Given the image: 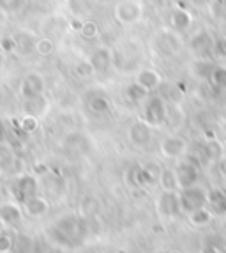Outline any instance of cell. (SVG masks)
I'll return each mask as SVG.
<instances>
[{"label": "cell", "mask_w": 226, "mask_h": 253, "mask_svg": "<svg viewBox=\"0 0 226 253\" xmlns=\"http://www.w3.org/2000/svg\"><path fill=\"white\" fill-rule=\"evenodd\" d=\"M0 50L4 51L5 55L14 53L16 51V39L13 36H2L0 38Z\"/></svg>", "instance_id": "cell-32"}, {"label": "cell", "mask_w": 226, "mask_h": 253, "mask_svg": "<svg viewBox=\"0 0 226 253\" xmlns=\"http://www.w3.org/2000/svg\"><path fill=\"white\" fill-rule=\"evenodd\" d=\"M44 89H46L44 76L38 71H32L23 76V80L20 84V96L23 99H32V97H38L41 94H44Z\"/></svg>", "instance_id": "cell-6"}, {"label": "cell", "mask_w": 226, "mask_h": 253, "mask_svg": "<svg viewBox=\"0 0 226 253\" xmlns=\"http://www.w3.org/2000/svg\"><path fill=\"white\" fill-rule=\"evenodd\" d=\"M175 175L177 182H179V190L196 186L198 179H200V160L194 154H184V158L177 163Z\"/></svg>", "instance_id": "cell-2"}, {"label": "cell", "mask_w": 226, "mask_h": 253, "mask_svg": "<svg viewBox=\"0 0 226 253\" xmlns=\"http://www.w3.org/2000/svg\"><path fill=\"white\" fill-rule=\"evenodd\" d=\"M14 248V239L11 234L0 232V253H9Z\"/></svg>", "instance_id": "cell-33"}, {"label": "cell", "mask_w": 226, "mask_h": 253, "mask_svg": "<svg viewBox=\"0 0 226 253\" xmlns=\"http://www.w3.org/2000/svg\"><path fill=\"white\" fill-rule=\"evenodd\" d=\"M46 234L53 245L62 248H76L83 245V241L87 239L88 223L83 216L64 214L48 228Z\"/></svg>", "instance_id": "cell-1"}, {"label": "cell", "mask_w": 226, "mask_h": 253, "mask_svg": "<svg viewBox=\"0 0 226 253\" xmlns=\"http://www.w3.org/2000/svg\"><path fill=\"white\" fill-rule=\"evenodd\" d=\"M155 2H157V4H163V2H164V0H155Z\"/></svg>", "instance_id": "cell-46"}, {"label": "cell", "mask_w": 226, "mask_h": 253, "mask_svg": "<svg viewBox=\"0 0 226 253\" xmlns=\"http://www.w3.org/2000/svg\"><path fill=\"white\" fill-rule=\"evenodd\" d=\"M14 39H16V50H20L23 55H27L29 51H34V42H36V39H32L30 36H27L25 32L18 34Z\"/></svg>", "instance_id": "cell-28"}, {"label": "cell", "mask_w": 226, "mask_h": 253, "mask_svg": "<svg viewBox=\"0 0 226 253\" xmlns=\"http://www.w3.org/2000/svg\"><path fill=\"white\" fill-rule=\"evenodd\" d=\"M5 60H7V59H5V53L2 50H0V69H2L5 66Z\"/></svg>", "instance_id": "cell-41"}, {"label": "cell", "mask_w": 226, "mask_h": 253, "mask_svg": "<svg viewBox=\"0 0 226 253\" xmlns=\"http://www.w3.org/2000/svg\"><path fill=\"white\" fill-rule=\"evenodd\" d=\"M11 163H13V154L7 151V149L0 147V169L5 170L11 167Z\"/></svg>", "instance_id": "cell-34"}, {"label": "cell", "mask_w": 226, "mask_h": 253, "mask_svg": "<svg viewBox=\"0 0 226 253\" xmlns=\"http://www.w3.org/2000/svg\"><path fill=\"white\" fill-rule=\"evenodd\" d=\"M212 69L214 64L207 59H200L191 64V73H193L194 78H200V80H209L210 75H212Z\"/></svg>", "instance_id": "cell-21"}, {"label": "cell", "mask_w": 226, "mask_h": 253, "mask_svg": "<svg viewBox=\"0 0 226 253\" xmlns=\"http://www.w3.org/2000/svg\"><path fill=\"white\" fill-rule=\"evenodd\" d=\"M94 73H96V69L90 64V60H81L75 66V75L80 76V78H90Z\"/></svg>", "instance_id": "cell-30"}, {"label": "cell", "mask_w": 226, "mask_h": 253, "mask_svg": "<svg viewBox=\"0 0 226 253\" xmlns=\"http://www.w3.org/2000/svg\"><path fill=\"white\" fill-rule=\"evenodd\" d=\"M159 184L163 191H177L179 190V182H177L175 170L172 169H163L159 173Z\"/></svg>", "instance_id": "cell-24"}, {"label": "cell", "mask_w": 226, "mask_h": 253, "mask_svg": "<svg viewBox=\"0 0 226 253\" xmlns=\"http://www.w3.org/2000/svg\"><path fill=\"white\" fill-rule=\"evenodd\" d=\"M194 5H198V7H207V5L210 4V0H191Z\"/></svg>", "instance_id": "cell-40"}, {"label": "cell", "mask_w": 226, "mask_h": 253, "mask_svg": "<svg viewBox=\"0 0 226 253\" xmlns=\"http://www.w3.org/2000/svg\"><path fill=\"white\" fill-rule=\"evenodd\" d=\"M218 170H219V173H221L223 177L226 179V154L218 161Z\"/></svg>", "instance_id": "cell-38"}, {"label": "cell", "mask_w": 226, "mask_h": 253, "mask_svg": "<svg viewBox=\"0 0 226 253\" xmlns=\"http://www.w3.org/2000/svg\"><path fill=\"white\" fill-rule=\"evenodd\" d=\"M20 129L27 135H32L36 131L39 129V117L36 115H30V114H25L23 117L20 119Z\"/></svg>", "instance_id": "cell-26"}, {"label": "cell", "mask_w": 226, "mask_h": 253, "mask_svg": "<svg viewBox=\"0 0 226 253\" xmlns=\"http://www.w3.org/2000/svg\"><path fill=\"white\" fill-rule=\"evenodd\" d=\"M81 25H83V21L81 20H71V29L73 30H78V32H80V29H81Z\"/></svg>", "instance_id": "cell-39"}, {"label": "cell", "mask_w": 226, "mask_h": 253, "mask_svg": "<svg viewBox=\"0 0 226 253\" xmlns=\"http://www.w3.org/2000/svg\"><path fill=\"white\" fill-rule=\"evenodd\" d=\"M186 140L182 136H168L161 142L159 145V151L164 158H182L186 154Z\"/></svg>", "instance_id": "cell-11"}, {"label": "cell", "mask_w": 226, "mask_h": 253, "mask_svg": "<svg viewBox=\"0 0 226 253\" xmlns=\"http://www.w3.org/2000/svg\"><path fill=\"white\" fill-rule=\"evenodd\" d=\"M23 219V211L21 207L14 202H4L0 204V225L5 228L18 227Z\"/></svg>", "instance_id": "cell-9"}, {"label": "cell", "mask_w": 226, "mask_h": 253, "mask_svg": "<svg viewBox=\"0 0 226 253\" xmlns=\"http://www.w3.org/2000/svg\"><path fill=\"white\" fill-rule=\"evenodd\" d=\"M115 20L122 25H131V23H136V21L142 20L143 16V5L138 0H120L117 5H115Z\"/></svg>", "instance_id": "cell-5"}, {"label": "cell", "mask_w": 226, "mask_h": 253, "mask_svg": "<svg viewBox=\"0 0 226 253\" xmlns=\"http://www.w3.org/2000/svg\"><path fill=\"white\" fill-rule=\"evenodd\" d=\"M142 105H143V114H142L143 123H147L151 127L164 124V121L168 119V110L163 97L155 96V94H152V96L149 94Z\"/></svg>", "instance_id": "cell-3"}, {"label": "cell", "mask_w": 226, "mask_h": 253, "mask_svg": "<svg viewBox=\"0 0 226 253\" xmlns=\"http://www.w3.org/2000/svg\"><path fill=\"white\" fill-rule=\"evenodd\" d=\"M48 110V99L44 96L32 97V99H25V112L30 115H36V117H41L44 112Z\"/></svg>", "instance_id": "cell-20"}, {"label": "cell", "mask_w": 226, "mask_h": 253, "mask_svg": "<svg viewBox=\"0 0 226 253\" xmlns=\"http://www.w3.org/2000/svg\"><path fill=\"white\" fill-rule=\"evenodd\" d=\"M209 80L216 89H223L226 85V66H214Z\"/></svg>", "instance_id": "cell-27"}, {"label": "cell", "mask_w": 226, "mask_h": 253, "mask_svg": "<svg viewBox=\"0 0 226 253\" xmlns=\"http://www.w3.org/2000/svg\"><path fill=\"white\" fill-rule=\"evenodd\" d=\"M99 2H108V0H99Z\"/></svg>", "instance_id": "cell-47"}, {"label": "cell", "mask_w": 226, "mask_h": 253, "mask_svg": "<svg viewBox=\"0 0 226 253\" xmlns=\"http://www.w3.org/2000/svg\"><path fill=\"white\" fill-rule=\"evenodd\" d=\"M80 34L83 39H88V41H92L99 36V25H97L96 21L88 20V21H83V25L80 29Z\"/></svg>", "instance_id": "cell-29"}, {"label": "cell", "mask_w": 226, "mask_h": 253, "mask_svg": "<svg viewBox=\"0 0 226 253\" xmlns=\"http://www.w3.org/2000/svg\"><path fill=\"white\" fill-rule=\"evenodd\" d=\"M189 48L196 51V53L205 55L212 48V39H210V36L207 34L205 30H200V32H196L193 38L189 39Z\"/></svg>", "instance_id": "cell-17"}, {"label": "cell", "mask_w": 226, "mask_h": 253, "mask_svg": "<svg viewBox=\"0 0 226 253\" xmlns=\"http://www.w3.org/2000/svg\"><path fill=\"white\" fill-rule=\"evenodd\" d=\"M88 110L96 115H105L110 112V101L108 97H105L103 94H97V96L90 97L88 99Z\"/></svg>", "instance_id": "cell-25"}, {"label": "cell", "mask_w": 226, "mask_h": 253, "mask_svg": "<svg viewBox=\"0 0 226 253\" xmlns=\"http://www.w3.org/2000/svg\"><path fill=\"white\" fill-rule=\"evenodd\" d=\"M23 211L30 216V218H41L50 211V204L44 197L41 195H34L30 199H27L23 202Z\"/></svg>", "instance_id": "cell-13"}, {"label": "cell", "mask_w": 226, "mask_h": 253, "mask_svg": "<svg viewBox=\"0 0 226 253\" xmlns=\"http://www.w3.org/2000/svg\"><path fill=\"white\" fill-rule=\"evenodd\" d=\"M203 156L207 160H212V161H219L223 156H225V145L219 142L218 138H209L205 145H203Z\"/></svg>", "instance_id": "cell-19"}, {"label": "cell", "mask_w": 226, "mask_h": 253, "mask_svg": "<svg viewBox=\"0 0 226 253\" xmlns=\"http://www.w3.org/2000/svg\"><path fill=\"white\" fill-rule=\"evenodd\" d=\"M168 253H182V252H179V250H170Z\"/></svg>", "instance_id": "cell-44"}, {"label": "cell", "mask_w": 226, "mask_h": 253, "mask_svg": "<svg viewBox=\"0 0 226 253\" xmlns=\"http://www.w3.org/2000/svg\"><path fill=\"white\" fill-rule=\"evenodd\" d=\"M38 190H39L38 179H36V175H30V173L20 175L13 184L14 195H16V199L21 204L25 202L27 199H30V197H34V195H38Z\"/></svg>", "instance_id": "cell-8"}, {"label": "cell", "mask_w": 226, "mask_h": 253, "mask_svg": "<svg viewBox=\"0 0 226 253\" xmlns=\"http://www.w3.org/2000/svg\"><path fill=\"white\" fill-rule=\"evenodd\" d=\"M127 138L134 147H145L152 138V129L147 123H143L142 119L136 123L131 124L129 131H127Z\"/></svg>", "instance_id": "cell-10"}, {"label": "cell", "mask_w": 226, "mask_h": 253, "mask_svg": "<svg viewBox=\"0 0 226 253\" xmlns=\"http://www.w3.org/2000/svg\"><path fill=\"white\" fill-rule=\"evenodd\" d=\"M179 199H180V209L186 214L196 211V209H201V207H207V191L203 188H200L198 184L180 190Z\"/></svg>", "instance_id": "cell-4"}, {"label": "cell", "mask_w": 226, "mask_h": 253, "mask_svg": "<svg viewBox=\"0 0 226 253\" xmlns=\"http://www.w3.org/2000/svg\"><path fill=\"white\" fill-rule=\"evenodd\" d=\"M198 253H223V252H221V246H216V245H210V243H205V245L201 246V250Z\"/></svg>", "instance_id": "cell-36"}, {"label": "cell", "mask_w": 226, "mask_h": 253, "mask_svg": "<svg viewBox=\"0 0 226 253\" xmlns=\"http://www.w3.org/2000/svg\"><path fill=\"white\" fill-rule=\"evenodd\" d=\"M34 53L42 57V59L51 57L55 53V41L50 36H42V38L36 39V42H34Z\"/></svg>", "instance_id": "cell-18"}, {"label": "cell", "mask_w": 226, "mask_h": 253, "mask_svg": "<svg viewBox=\"0 0 226 253\" xmlns=\"http://www.w3.org/2000/svg\"><path fill=\"white\" fill-rule=\"evenodd\" d=\"M223 191H225V195H226V188H223Z\"/></svg>", "instance_id": "cell-48"}, {"label": "cell", "mask_w": 226, "mask_h": 253, "mask_svg": "<svg viewBox=\"0 0 226 253\" xmlns=\"http://www.w3.org/2000/svg\"><path fill=\"white\" fill-rule=\"evenodd\" d=\"M38 172H42V173H44V172H48V169L44 167V165H38Z\"/></svg>", "instance_id": "cell-42"}, {"label": "cell", "mask_w": 226, "mask_h": 253, "mask_svg": "<svg viewBox=\"0 0 226 253\" xmlns=\"http://www.w3.org/2000/svg\"><path fill=\"white\" fill-rule=\"evenodd\" d=\"M214 50H216V53H218L219 57H226V38L225 39H219V41L216 42Z\"/></svg>", "instance_id": "cell-37"}, {"label": "cell", "mask_w": 226, "mask_h": 253, "mask_svg": "<svg viewBox=\"0 0 226 253\" xmlns=\"http://www.w3.org/2000/svg\"><path fill=\"white\" fill-rule=\"evenodd\" d=\"M221 90H223V92H225V97H226V85H225V87H223Z\"/></svg>", "instance_id": "cell-45"}, {"label": "cell", "mask_w": 226, "mask_h": 253, "mask_svg": "<svg viewBox=\"0 0 226 253\" xmlns=\"http://www.w3.org/2000/svg\"><path fill=\"white\" fill-rule=\"evenodd\" d=\"M136 173H138V167H129L126 172V182L131 188H138V181H136Z\"/></svg>", "instance_id": "cell-35"}, {"label": "cell", "mask_w": 226, "mask_h": 253, "mask_svg": "<svg viewBox=\"0 0 226 253\" xmlns=\"http://www.w3.org/2000/svg\"><path fill=\"white\" fill-rule=\"evenodd\" d=\"M136 84H140L147 92H154L155 89H159V85L163 84V76L157 69L145 68L142 71H138L136 75Z\"/></svg>", "instance_id": "cell-12"}, {"label": "cell", "mask_w": 226, "mask_h": 253, "mask_svg": "<svg viewBox=\"0 0 226 253\" xmlns=\"http://www.w3.org/2000/svg\"><path fill=\"white\" fill-rule=\"evenodd\" d=\"M90 64L94 66L96 73L97 71L106 73L110 68H112V64H113V51L108 50V48H105V46L97 48V50L90 55Z\"/></svg>", "instance_id": "cell-15"}, {"label": "cell", "mask_w": 226, "mask_h": 253, "mask_svg": "<svg viewBox=\"0 0 226 253\" xmlns=\"http://www.w3.org/2000/svg\"><path fill=\"white\" fill-rule=\"evenodd\" d=\"M124 94H126V97L129 99L131 103H134V105H142V103L147 99V96H149L151 92H147L142 85L136 84V82H133V84H129L126 87Z\"/></svg>", "instance_id": "cell-22"}, {"label": "cell", "mask_w": 226, "mask_h": 253, "mask_svg": "<svg viewBox=\"0 0 226 253\" xmlns=\"http://www.w3.org/2000/svg\"><path fill=\"white\" fill-rule=\"evenodd\" d=\"M23 5H25V0H0L2 13H18Z\"/></svg>", "instance_id": "cell-31"}, {"label": "cell", "mask_w": 226, "mask_h": 253, "mask_svg": "<svg viewBox=\"0 0 226 253\" xmlns=\"http://www.w3.org/2000/svg\"><path fill=\"white\" fill-rule=\"evenodd\" d=\"M189 221L194 225V227H207V225L212 221L214 212L207 207H201V209H196V211L189 212Z\"/></svg>", "instance_id": "cell-23"}, {"label": "cell", "mask_w": 226, "mask_h": 253, "mask_svg": "<svg viewBox=\"0 0 226 253\" xmlns=\"http://www.w3.org/2000/svg\"><path fill=\"white\" fill-rule=\"evenodd\" d=\"M2 136H4V127H2V124H0V140H2Z\"/></svg>", "instance_id": "cell-43"}, {"label": "cell", "mask_w": 226, "mask_h": 253, "mask_svg": "<svg viewBox=\"0 0 226 253\" xmlns=\"http://www.w3.org/2000/svg\"><path fill=\"white\" fill-rule=\"evenodd\" d=\"M207 206H210V211L214 214H226V195L223 190H210L207 193Z\"/></svg>", "instance_id": "cell-16"}, {"label": "cell", "mask_w": 226, "mask_h": 253, "mask_svg": "<svg viewBox=\"0 0 226 253\" xmlns=\"http://www.w3.org/2000/svg\"><path fill=\"white\" fill-rule=\"evenodd\" d=\"M193 25V14L184 7H175L170 13V27L175 32H186L189 27Z\"/></svg>", "instance_id": "cell-14"}, {"label": "cell", "mask_w": 226, "mask_h": 253, "mask_svg": "<svg viewBox=\"0 0 226 253\" xmlns=\"http://www.w3.org/2000/svg\"><path fill=\"white\" fill-rule=\"evenodd\" d=\"M157 211L161 216H166V218H179L182 214L179 193L177 191H163L157 199Z\"/></svg>", "instance_id": "cell-7"}]
</instances>
